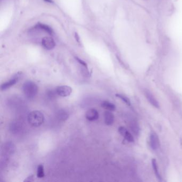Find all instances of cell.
<instances>
[{"label":"cell","instance_id":"cell-3","mask_svg":"<svg viewBox=\"0 0 182 182\" xmlns=\"http://www.w3.org/2000/svg\"><path fill=\"white\" fill-rule=\"evenodd\" d=\"M56 93L58 96L65 97L69 96L72 92V89L68 86H60L56 88Z\"/></svg>","mask_w":182,"mask_h":182},{"label":"cell","instance_id":"cell-16","mask_svg":"<svg viewBox=\"0 0 182 182\" xmlns=\"http://www.w3.org/2000/svg\"><path fill=\"white\" fill-rule=\"evenodd\" d=\"M75 59L77 60V61H78V62L83 67L88 69V66H87V64L86 63L85 61H83L82 60H81V59H80L78 57H75Z\"/></svg>","mask_w":182,"mask_h":182},{"label":"cell","instance_id":"cell-5","mask_svg":"<svg viewBox=\"0 0 182 182\" xmlns=\"http://www.w3.org/2000/svg\"><path fill=\"white\" fill-rule=\"evenodd\" d=\"M20 75L18 74L17 75H15L14 76L12 79H10L9 80L4 82V83L1 84V89L2 91H4V90H7L8 89L10 88L11 87L14 86L15 84H16V83L19 80V77Z\"/></svg>","mask_w":182,"mask_h":182},{"label":"cell","instance_id":"cell-7","mask_svg":"<svg viewBox=\"0 0 182 182\" xmlns=\"http://www.w3.org/2000/svg\"><path fill=\"white\" fill-rule=\"evenodd\" d=\"M85 117L89 121H96L99 118L100 115L96 109H91L87 111Z\"/></svg>","mask_w":182,"mask_h":182},{"label":"cell","instance_id":"cell-9","mask_svg":"<svg viewBox=\"0 0 182 182\" xmlns=\"http://www.w3.org/2000/svg\"><path fill=\"white\" fill-rule=\"evenodd\" d=\"M149 144L152 149L153 150L157 149L159 145V138L155 133L152 132L149 137Z\"/></svg>","mask_w":182,"mask_h":182},{"label":"cell","instance_id":"cell-14","mask_svg":"<svg viewBox=\"0 0 182 182\" xmlns=\"http://www.w3.org/2000/svg\"><path fill=\"white\" fill-rule=\"evenodd\" d=\"M37 177L39 178H43L44 177V167L42 165H39L38 167Z\"/></svg>","mask_w":182,"mask_h":182},{"label":"cell","instance_id":"cell-2","mask_svg":"<svg viewBox=\"0 0 182 182\" xmlns=\"http://www.w3.org/2000/svg\"><path fill=\"white\" fill-rule=\"evenodd\" d=\"M27 120L31 126L34 127H38L44 122V115L40 111H33L29 113Z\"/></svg>","mask_w":182,"mask_h":182},{"label":"cell","instance_id":"cell-6","mask_svg":"<svg viewBox=\"0 0 182 182\" xmlns=\"http://www.w3.org/2000/svg\"><path fill=\"white\" fill-rule=\"evenodd\" d=\"M118 131L120 134L122 136L125 138L126 140L130 143L134 142V138L133 137L132 135L131 134L129 131L124 127H120L118 129Z\"/></svg>","mask_w":182,"mask_h":182},{"label":"cell","instance_id":"cell-1","mask_svg":"<svg viewBox=\"0 0 182 182\" xmlns=\"http://www.w3.org/2000/svg\"><path fill=\"white\" fill-rule=\"evenodd\" d=\"M38 87L33 81H27L24 83L23 90L24 94L28 99H33L38 92Z\"/></svg>","mask_w":182,"mask_h":182},{"label":"cell","instance_id":"cell-17","mask_svg":"<svg viewBox=\"0 0 182 182\" xmlns=\"http://www.w3.org/2000/svg\"><path fill=\"white\" fill-rule=\"evenodd\" d=\"M34 175H30V176H29L27 177V178H26L25 180H24V182H33V181L34 180Z\"/></svg>","mask_w":182,"mask_h":182},{"label":"cell","instance_id":"cell-8","mask_svg":"<svg viewBox=\"0 0 182 182\" xmlns=\"http://www.w3.org/2000/svg\"><path fill=\"white\" fill-rule=\"evenodd\" d=\"M145 96L152 105L154 107L157 109L160 108V105L157 100L155 99L153 94H151V92H149V90L145 91Z\"/></svg>","mask_w":182,"mask_h":182},{"label":"cell","instance_id":"cell-13","mask_svg":"<svg viewBox=\"0 0 182 182\" xmlns=\"http://www.w3.org/2000/svg\"><path fill=\"white\" fill-rule=\"evenodd\" d=\"M152 167L153 168V171H154V173H155V176L159 180H161V177L160 176V174H159L157 162V161H156L155 159H153L152 160Z\"/></svg>","mask_w":182,"mask_h":182},{"label":"cell","instance_id":"cell-15","mask_svg":"<svg viewBox=\"0 0 182 182\" xmlns=\"http://www.w3.org/2000/svg\"><path fill=\"white\" fill-rule=\"evenodd\" d=\"M116 96H117V97L121 99L123 102H125V103L127 104L128 105H131V101H130V100L126 96H124L123 95H121V94H116Z\"/></svg>","mask_w":182,"mask_h":182},{"label":"cell","instance_id":"cell-4","mask_svg":"<svg viewBox=\"0 0 182 182\" xmlns=\"http://www.w3.org/2000/svg\"><path fill=\"white\" fill-rule=\"evenodd\" d=\"M42 46L47 50H50L53 49L56 46V43L53 38L50 37H44L42 38Z\"/></svg>","mask_w":182,"mask_h":182},{"label":"cell","instance_id":"cell-18","mask_svg":"<svg viewBox=\"0 0 182 182\" xmlns=\"http://www.w3.org/2000/svg\"><path fill=\"white\" fill-rule=\"evenodd\" d=\"M44 1L49 3H52V0H44Z\"/></svg>","mask_w":182,"mask_h":182},{"label":"cell","instance_id":"cell-10","mask_svg":"<svg viewBox=\"0 0 182 182\" xmlns=\"http://www.w3.org/2000/svg\"><path fill=\"white\" fill-rule=\"evenodd\" d=\"M104 120L105 123L108 126L112 125L114 121V116L113 113L109 111H107L104 113Z\"/></svg>","mask_w":182,"mask_h":182},{"label":"cell","instance_id":"cell-11","mask_svg":"<svg viewBox=\"0 0 182 182\" xmlns=\"http://www.w3.org/2000/svg\"><path fill=\"white\" fill-rule=\"evenodd\" d=\"M102 107L104 109H106L109 111H114L116 109V106L114 104L108 101H103L101 104Z\"/></svg>","mask_w":182,"mask_h":182},{"label":"cell","instance_id":"cell-12","mask_svg":"<svg viewBox=\"0 0 182 182\" xmlns=\"http://www.w3.org/2000/svg\"><path fill=\"white\" fill-rule=\"evenodd\" d=\"M35 27L46 32L49 34H52V33H53V31H52L51 28L49 27L48 25H44V24H38V25L35 26Z\"/></svg>","mask_w":182,"mask_h":182}]
</instances>
